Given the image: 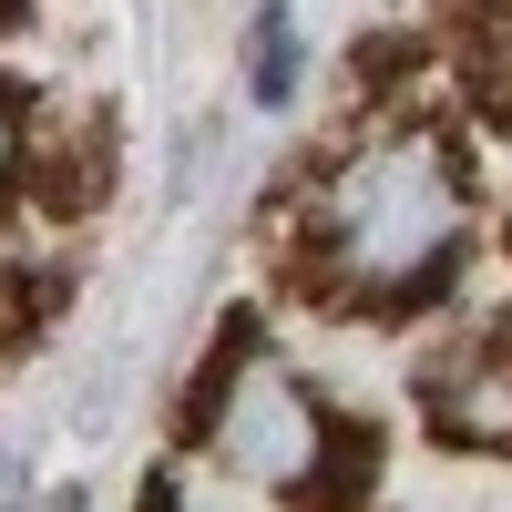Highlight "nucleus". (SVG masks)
<instances>
[{
  "label": "nucleus",
  "instance_id": "nucleus-1",
  "mask_svg": "<svg viewBox=\"0 0 512 512\" xmlns=\"http://www.w3.org/2000/svg\"><path fill=\"white\" fill-rule=\"evenodd\" d=\"M461 236H472V205H461V164L441 134L349 144L308 195L318 287L349 308H420L461 267Z\"/></svg>",
  "mask_w": 512,
  "mask_h": 512
},
{
  "label": "nucleus",
  "instance_id": "nucleus-2",
  "mask_svg": "<svg viewBox=\"0 0 512 512\" xmlns=\"http://www.w3.org/2000/svg\"><path fill=\"white\" fill-rule=\"evenodd\" d=\"M195 431H205V451H216V472L246 482V492H318V472L338 461L328 400H318L287 359H267L256 338H236V349L216 359Z\"/></svg>",
  "mask_w": 512,
  "mask_h": 512
},
{
  "label": "nucleus",
  "instance_id": "nucleus-3",
  "mask_svg": "<svg viewBox=\"0 0 512 512\" xmlns=\"http://www.w3.org/2000/svg\"><path fill=\"white\" fill-rule=\"evenodd\" d=\"M431 431L472 461H512V338H461L451 359L420 369Z\"/></svg>",
  "mask_w": 512,
  "mask_h": 512
},
{
  "label": "nucleus",
  "instance_id": "nucleus-4",
  "mask_svg": "<svg viewBox=\"0 0 512 512\" xmlns=\"http://www.w3.org/2000/svg\"><path fill=\"white\" fill-rule=\"evenodd\" d=\"M21 164H31V205H52V216H82L103 195V144L93 134H41Z\"/></svg>",
  "mask_w": 512,
  "mask_h": 512
},
{
  "label": "nucleus",
  "instance_id": "nucleus-5",
  "mask_svg": "<svg viewBox=\"0 0 512 512\" xmlns=\"http://www.w3.org/2000/svg\"><path fill=\"white\" fill-rule=\"evenodd\" d=\"M297 82H308V41H297V21L287 11H256V31H246V93L267 113H287Z\"/></svg>",
  "mask_w": 512,
  "mask_h": 512
},
{
  "label": "nucleus",
  "instance_id": "nucleus-6",
  "mask_svg": "<svg viewBox=\"0 0 512 512\" xmlns=\"http://www.w3.org/2000/svg\"><path fill=\"white\" fill-rule=\"evenodd\" d=\"M21 103H11V82H0V195H11V175H21Z\"/></svg>",
  "mask_w": 512,
  "mask_h": 512
},
{
  "label": "nucleus",
  "instance_id": "nucleus-7",
  "mask_svg": "<svg viewBox=\"0 0 512 512\" xmlns=\"http://www.w3.org/2000/svg\"><path fill=\"white\" fill-rule=\"evenodd\" d=\"M31 512H82V492H41V502H31Z\"/></svg>",
  "mask_w": 512,
  "mask_h": 512
},
{
  "label": "nucleus",
  "instance_id": "nucleus-8",
  "mask_svg": "<svg viewBox=\"0 0 512 512\" xmlns=\"http://www.w3.org/2000/svg\"><path fill=\"white\" fill-rule=\"evenodd\" d=\"M502 236H512V226H502Z\"/></svg>",
  "mask_w": 512,
  "mask_h": 512
}]
</instances>
